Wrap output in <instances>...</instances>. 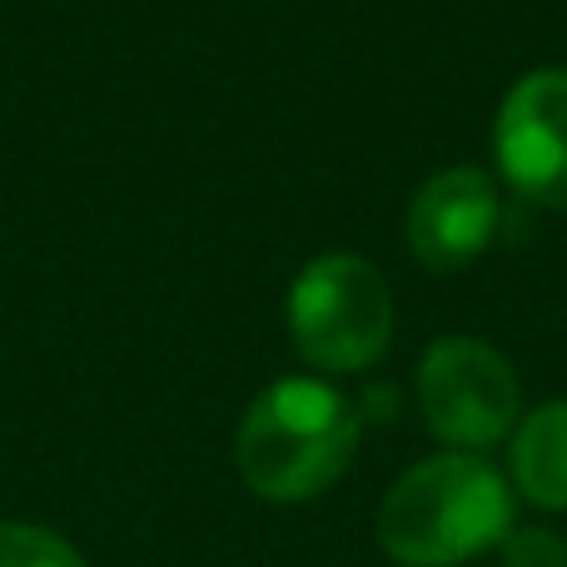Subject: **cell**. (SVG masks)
<instances>
[{
  "label": "cell",
  "instance_id": "9c48e42d",
  "mask_svg": "<svg viewBox=\"0 0 567 567\" xmlns=\"http://www.w3.org/2000/svg\"><path fill=\"white\" fill-rule=\"evenodd\" d=\"M503 567H567V538L553 528H513L498 543Z\"/></svg>",
  "mask_w": 567,
  "mask_h": 567
},
{
  "label": "cell",
  "instance_id": "277c9868",
  "mask_svg": "<svg viewBox=\"0 0 567 567\" xmlns=\"http://www.w3.org/2000/svg\"><path fill=\"white\" fill-rule=\"evenodd\" d=\"M419 413L449 453H483L518 429V373L473 333H443L419 359Z\"/></svg>",
  "mask_w": 567,
  "mask_h": 567
},
{
  "label": "cell",
  "instance_id": "5b68a950",
  "mask_svg": "<svg viewBox=\"0 0 567 567\" xmlns=\"http://www.w3.org/2000/svg\"><path fill=\"white\" fill-rule=\"evenodd\" d=\"M493 159L508 189L548 209H567V65L513 80L493 120Z\"/></svg>",
  "mask_w": 567,
  "mask_h": 567
},
{
  "label": "cell",
  "instance_id": "6da1fadb",
  "mask_svg": "<svg viewBox=\"0 0 567 567\" xmlns=\"http://www.w3.org/2000/svg\"><path fill=\"white\" fill-rule=\"evenodd\" d=\"M379 548L399 567H463L513 533V483L483 453H433L379 503Z\"/></svg>",
  "mask_w": 567,
  "mask_h": 567
},
{
  "label": "cell",
  "instance_id": "3957f363",
  "mask_svg": "<svg viewBox=\"0 0 567 567\" xmlns=\"http://www.w3.org/2000/svg\"><path fill=\"white\" fill-rule=\"evenodd\" d=\"M289 339L313 369L359 373L393 339V293L389 279L363 255L329 249L313 255L289 284Z\"/></svg>",
  "mask_w": 567,
  "mask_h": 567
},
{
  "label": "cell",
  "instance_id": "ba28073f",
  "mask_svg": "<svg viewBox=\"0 0 567 567\" xmlns=\"http://www.w3.org/2000/svg\"><path fill=\"white\" fill-rule=\"evenodd\" d=\"M0 567H85V558L40 523H0Z\"/></svg>",
  "mask_w": 567,
  "mask_h": 567
},
{
  "label": "cell",
  "instance_id": "30bf717a",
  "mask_svg": "<svg viewBox=\"0 0 567 567\" xmlns=\"http://www.w3.org/2000/svg\"><path fill=\"white\" fill-rule=\"evenodd\" d=\"M393 399H399V389H393V383H373L369 399H363V409H359V419H363V413H373V423L393 419Z\"/></svg>",
  "mask_w": 567,
  "mask_h": 567
},
{
  "label": "cell",
  "instance_id": "52a82bcc",
  "mask_svg": "<svg viewBox=\"0 0 567 567\" xmlns=\"http://www.w3.org/2000/svg\"><path fill=\"white\" fill-rule=\"evenodd\" d=\"M513 493L533 508L567 513V399H548L523 413L508 449Z\"/></svg>",
  "mask_w": 567,
  "mask_h": 567
},
{
  "label": "cell",
  "instance_id": "7a4b0ae2",
  "mask_svg": "<svg viewBox=\"0 0 567 567\" xmlns=\"http://www.w3.org/2000/svg\"><path fill=\"white\" fill-rule=\"evenodd\" d=\"M359 403L323 379H275L239 419V478L265 503H309L349 473L359 449Z\"/></svg>",
  "mask_w": 567,
  "mask_h": 567
},
{
  "label": "cell",
  "instance_id": "8992f818",
  "mask_svg": "<svg viewBox=\"0 0 567 567\" xmlns=\"http://www.w3.org/2000/svg\"><path fill=\"white\" fill-rule=\"evenodd\" d=\"M498 185L488 169L478 165H453L423 179V189L409 199L403 215V239H409L413 259L433 275H453V269L473 265L498 235Z\"/></svg>",
  "mask_w": 567,
  "mask_h": 567
}]
</instances>
